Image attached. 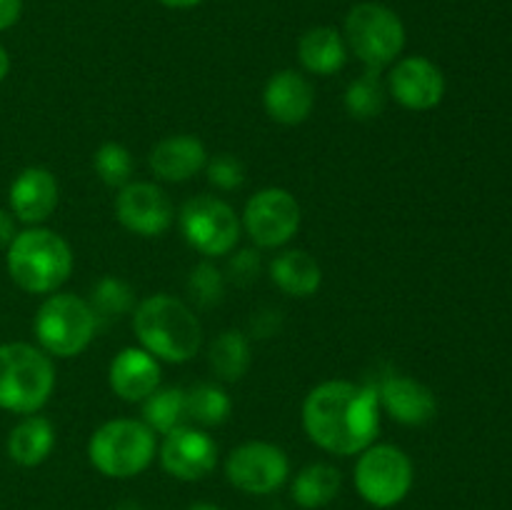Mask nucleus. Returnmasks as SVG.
Segmentation results:
<instances>
[{"mask_svg": "<svg viewBox=\"0 0 512 510\" xmlns=\"http://www.w3.org/2000/svg\"><path fill=\"white\" fill-rule=\"evenodd\" d=\"M133 328L143 350L165 363H188L203 345V328L193 310L173 295H150L138 303Z\"/></svg>", "mask_w": 512, "mask_h": 510, "instance_id": "nucleus-2", "label": "nucleus"}, {"mask_svg": "<svg viewBox=\"0 0 512 510\" xmlns=\"http://www.w3.org/2000/svg\"><path fill=\"white\" fill-rule=\"evenodd\" d=\"M180 230L190 248L208 258L228 255L240 240V220L225 200L215 195H195L185 200L178 215Z\"/></svg>", "mask_w": 512, "mask_h": 510, "instance_id": "nucleus-9", "label": "nucleus"}, {"mask_svg": "<svg viewBox=\"0 0 512 510\" xmlns=\"http://www.w3.org/2000/svg\"><path fill=\"white\" fill-rule=\"evenodd\" d=\"M230 270H233L235 278H238L240 283H248V280L258 278L260 273L258 253H253V250H243V253H238L233 258V263H230Z\"/></svg>", "mask_w": 512, "mask_h": 510, "instance_id": "nucleus-32", "label": "nucleus"}, {"mask_svg": "<svg viewBox=\"0 0 512 510\" xmlns=\"http://www.w3.org/2000/svg\"><path fill=\"white\" fill-rule=\"evenodd\" d=\"M210 368L220 380H240L250 368V343L240 330H225L210 345Z\"/></svg>", "mask_w": 512, "mask_h": 510, "instance_id": "nucleus-25", "label": "nucleus"}, {"mask_svg": "<svg viewBox=\"0 0 512 510\" xmlns=\"http://www.w3.org/2000/svg\"><path fill=\"white\" fill-rule=\"evenodd\" d=\"M245 233L260 248H280L300 228V205L283 188H265L248 200L243 213Z\"/></svg>", "mask_w": 512, "mask_h": 510, "instance_id": "nucleus-10", "label": "nucleus"}, {"mask_svg": "<svg viewBox=\"0 0 512 510\" xmlns=\"http://www.w3.org/2000/svg\"><path fill=\"white\" fill-rule=\"evenodd\" d=\"M23 13V0H0V33L13 28Z\"/></svg>", "mask_w": 512, "mask_h": 510, "instance_id": "nucleus-33", "label": "nucleus"}, {"mask_svg": "<svg viewBox=\"0 0 512 510\" xmlns=\"http://www.w3.org/2000/svg\"><path fill=\"white\" fill-rule=\"evenodd\" d=\"M378 403L385 413L403 425H425L438 413L435 393L408 375H385L378 385Z\"/></svg>", "mask_w": 512, "mask_h": 510, "instance_id": "nucleus-15", "label": "nucleus"}, {"mask_svg": "<svg viewBox=\"0 0 512 510\" xmlns=\"http://www.w3.org/2000/svg\"><path fill=\"white\" fill-rule=\"evenodd\" d=\"M355 488L365 503L393 508L413 488V463L395 445H370L355 465Z\"/></svg>", "mask_w": 512, "mask_h": 510, "instance_id": "nucleus-8", "label": "nucleus"}, {"mask_svg": "<svg viewBox=\"0 0 512 510\" xmlns=\"http://www.w3.org/2000/svg\"><path fill=\"white\" fill-rule=\"evenodd\" d=\"M390 95L408 110H430L440 105L445 95V75L433 60L423 55L403 58L395 63L388 80Z\"/></svg>", "mask_w": 512, "mask_h": 510, "instance_id": "nucleus-14", "label": "nucleus"}, {"mask_svg": "<svg viewBox=\"0 0 512 510\" xmlns=\"http://www.w3.org/2000/svg\"><path fill=\"white\" fill-rule=\"evenodd\" d=\"M58 208V180L48 168H25L10 185V213L15 220L38 225Z\"/></svg>", "mask_w": 512, "mask_h": 510, "instance_id": "nucleus-16", "label": "nucleus"}, {"mask_svg": "<svg viewBox=\"0 0 512 510\" xmlns=\"http://www.w3.org/2000/svg\"><path fill=\"white\" fill-rule=\"evenodd\" d=\"M303 428L318 448L335 455H355L375 443L380 430V403L375 385L328 380L308 393Z\"/></svg>", "mask_w": 512, "mask_h": 510, "instance_id": "nucleus-1", "label": "nucleus"}, {"mask_svg": "<svg viewBox=\"0 0 512 510\" xmlns=\"http://www.w3.org/2000/svg\"><path fill=\"white\" fill-rule=\"evenodd\" d=\"M133 290L125 280L113 278V275H105L103 280H98V285L93 288V310L95 315H108V318H118V315L128 313L133 308Z\"/></svg>", "mask_w": 512, "mask_h": 510, "instance_id": "nucleus-29", "label": "nucleus"}, {"mask_svg": "<svg viewBox=\"0 0 512 510\" xmlns=\"http://www.w3.org/2000/svg\"><path fill=\"white\" fill-rule=\"evenodd\" d=\"M340 483H343V478H340L338 468L328 463H313L295 475L293 500L300 508H323L338 495Z\"/></svg>", "mask_w": 512, "mask_h": 510, "instance_id": "nucleus-23", "label": "nucleus"}, {"mask_svg": "<svg viewBox=\"0 0 512 510\" xmlns=\"http://www.w3.org/2000/svg\"><path fill=\"white\" fill-rule=\"evenodd\" d=\"M115 215L125 230L158 238L173 225V203L155 183H128L115 198Z\"/></svg>", "mask_w": 512, "mask_h": 510, "instance_id": "nucleus-12", "label": "nucleus"}, {"mask_svg": "<svg viewBox=\"0 0 512 510\" xmlns=\"http://www.w3.org/2000/svg\"><path fill=\"white\" fill-rule=\"evenodd\" d=\"M270 278L285 295L308 298V295L318 293L320 283H323V270H320L318 260L305 250H285L270 263Z\"/></svg>", "mask_w": 512, "mask_h": 510, "instance_id": "nucleus-21", "label": "nucleus"}, {"mask_svg": "<svg viewBox=\"0 0 512 510\" xmlns=\"http://www.w3.org/2000/svg\"><path fill=\"white\" fill-rule=\"evenodd\" d=\"M160 463L173 478L200 480L213 473L218 463V445L205 430L183 425L165 435L160 445Z\"/></svg>", "mask_w": 512, "mask_h": 510, "instance_id": "nucleus-13", "label": "nucleus"}, {"mask_svg": "<svg viewBox=\"0 0 512 510\" xmlns=\"http://www.w3.org/2000/svg\"><path fill=\"white\" fill-rule=\"evenodd\" d=\"M15 218L13 213H8V210L0 208V248H8L10 243H13L15 238Z\"/></svg>", "mask_w": 512, "mask_h": 510, "instance_id": "nucleus-34", "label": "nucleus"}, {"mask_svg": "<svg viewBox=\"0 0 512 510\" xmlns=\"http://www.w3.org/2000/svg\"><path fill=\"white\" fill-rule=\"evenodd\" d=\"M98 325L93 305L73 293H53L35 313V338L40 350L55 358H73L90 345Z\"/></svg>", "mask_w": 512, "mask_h": 510, "instance_id": "nucleus-5", "label": "nucleus"}, {"mask_svg": "<svg viewBox=\"0 0 512 510\" xmlns=\"http://www.w3.org/2000/svg\"><path fill=\"white\" fill-rule=\"evenodd\" d=\"M208 180L220 190H235L245 183V165L235 155L220 153L205 163Z\"/></svg>", "mask_w": 512, "mask_h": 510, "instance_id": "nucleus-31", "label": "nucleus"}, {"mask_svg": "<svg viewBox=\"0 0 512 510\" xmlns=\"http://www.w3.org/2000/svg\"><path fill=\"white\" fill-rule=\"evenodd\" d=\"M155 455V433L143 420H108L93 433L88 458L108 478H133L143 473Z\"/></svg>", "mask_w": 512, "mask_h": 510, "instance_id": "nucleus-6", "label": "nucleus"}, {"mask_svg": "<svg viewBox=\"0 0 512 510\" xmlns=\"http://www.w3.org/2000/svg\"><path fill=\"white\" fill-rule=\"evenodd\" d=\"M150 170L168 183H185L208 163V150L195 135H170L150 150Z\"/></svg>", "mask_w": 512, "mask_h": 510, "instance_id": "nucleus-19", "label": "nucleus"}, {"mask_svg": "<svg viewBox=\"0 0 512 510\" xmlns=\"http://www.w3.org/2000/svg\"><path fill=\"white\" fill-rule=\"evenodd\" d=\"M263 103L275 123L300 125L313 113V85L305 75L295 73V70H280L265 85Z\"/></svg>", "mask_w": 512, "mask_h": 510, "instance_id": "nucleus-18", "label": "nucleus"}, {"mask_svg": "<svg viewBox=\"0 0 512 510\" xmlns=\"http://www.w3.org/2000/svg\"><path fill=\"white\" fill-rule=\"evenodd\" d=\"M8 273L20 290L33 295L58 293L73 273V250L68 240L48 228H28L8 245Z\"/></svg>", "mask_w": 512, "mask_h": 510, "instance_id": "nucleus-3", "label": "nucleus"}, {"mask_svg": "<svg viewBox=\"0 0 512 510\" xmlns=\"http://www.w3.org/2000/svg\"><path fill=\"white\" fill-rule=\"evenodd\" d=\"M163 5H168V8H178V10H185V8H195L198 3H203V0H160Z\"/></svg>", "mask_w": 512, "mask_h": 510, "instance_id": "nucleus-35", "label": "nucleus"}, {"mask_svg": "<svg viewBox=\"0 0 512 510\" xmlns=\"http://www.w3.org/2000/svg\"><path fill=\"white\" fill-rule=\"evenodd\" d=\"M8 73H10V55H8V50L0 45V83H3L5 75Z\"/></svg>", "mask_w": 512, "mask_h": 510, "instance_id": "nucleus-36", "label": "nucleus"}, {"mask_svg": "<svg viewBox=\"0 0 512 510\" xmlns=\"http://www.w3.org/2000/svg\"><path fill=\"white\" fill-rule=\"evenodd\" d=\"M300 63L313 75H333L348 60V45L333 28H310L298 45Z\"/></svg>", "mask_w": 512, "mask_h": 510, "instance_id": "nucleus-22", "label": "nucleus"}, {"mask_svg": "<svg viewBox=\"0 0 512 510\" xmlns=\"http://www.w3.org/2000/svg\"><path fill=\"white\" fill-rule=\"evenodd\" d=\"M188 510H220V508L213 503H195V505H190Z\"/></svg>", "mask_w": 512, "mask_h": 510, "instance_id": "nucleus-37", "label": "nucleus"}, {"mask_svg": "<svg viewBox=\"0 0 512 510\" xmlns=\"http://www.w3.org/2000/svg\"><path fill=\"white\" fill-rule=\"evenodd\" d=\"M55 388L53 360L30 343L0 345V408L33 415L50 400Z\"/></svg>", "mask_w": 512, "mask_h": 510, "instance_id": "nucleus-4", "label": "nucleus"}, {"mask_svg": "<svg viewBox=\"0 0 512 510\" xmlns=\"http://www.w3.org/2000/svg\"><path fill=\"white\" fill-rule=\"evenodd\" d=\"M55 445L53 423L43 415H25L8 435V455L23 468H35L43 463Z\"/></svg>", "mask_w": 512, "mask_h": 510, "instance_id": "nucleus-20", "label": "nucleus"}, {"mask_svg": "<svg viewBox=\"0 0 512 510\" xmlns=\"http://www.w3.org/2000/svg\"><path fill=\"white\" fill-rule=\"evenodd\" d=\"M95 173L110 188H125L133 175V155L120 143H103L95 150Z\"/></svg>", "mask_w": 512, "mask_h": 510, "instance_id": "nucleus-28", "label": "nucleus"}, {"mask_svg": "<svg viewBox=\"0 0 512 510\" xmlns=\"http://www.w3.org/2000/svg\"><path fill=\"white\" fill-rule=\"evenodd\" d=\"M118 510H143V508L135 503H123V505H118Z\"/></svg>", "mask_w": 512, "mask_h": 510, "instance_id": "nucleus-38", "label": "nucleus"}, {"mask_svg": "<svg viewBox=\"0 0 512 510\" xmlns=\"http://www.w3.org/2000/svg\"><path fill=\"white\" fill-rule=\"evenodd\" d=\"M345 108L358 120L378 118L385 108V85L380 80V73L368 70L358 80H353L345 90Z\"/></svg>", "mask_w": 512, "mask_h": 510, "instance_id": "nucleus-27", "label": "nucleus"}, {"mask_svg": "<svg viewBox=\"0 0 512 510\" xmlns=\"http://www.w3.org/2000/svg\"><path fill=\"white\" fill-rule=\"evenodd\" d=\"M108 380L118 398L128 403H143L160 388V363L148 350L123 348L110 363Z\"/></svg>", "mask_w": 512, "mask_h": 510, "instance_id": "nucleus-17", "label": "nucleus"}, {"mask_svg": "<svg viewBox=\"0 0 512 510\" xmlns=\"http://www.w3.org/2000/svg\"><path fill=\"white\" fill-rule=\"evenodd\" d=\"M185 405H188V420L205 428L225 423L233 410L230 395L215 383H198L185 390Z\"/></svg>", "mask_w": 512, "mask_h": 510, "instance_id": "nucleus-26", "label": "nucleus"}, {"mask_svg": "<svg viewBox=\"0 0 512 510\" xmlns=\"http://www.w3.org/2000/svg\"><path fill=\"white\" fill-rule=\"evenodd\" d=\"M345 38L350 50L368 70H380L393 63L405 48L403 20L378 3H360L345 18Z\"/></svg>", "mask_w": 512, "mask_h": 510, "instance_id": "nucleus-7", "label": "nucleus"}, {"mask_svg": "<svg viewBox=\"0 0 512 510\" xmlns=\"http://www.w3.org/2000/svg\"><path fill=\"white\" fill-rule=\"evenodd\" d=\"M143 423L153 433L168 435L175 428H183L188 420V405H185L183 388H158L143 400Z\"/></svg>", "mask_w": 512, "mask_h": 510, "instance_id": "nucleus-24", "label": "nucleus"}, {"mask_svg": "<svg viewBox=\"0 0 512 510\" xmlns=\"http://www.w3.org/2000/svg\"><path fill=\"white\" fill-rule=\"evenodd\" d=\"M225 475L238 490L250 495H268L288 480V455L273 443L253 440L243 443L230 453L225 463Z\"/></svg>", "mask_w": 512, "mask_h": 510, "instance_id": "nucleus-11", "label": "nucleus"}, {"mask_svg": "<svg viewBox=\"0 0 512 510\" xmlns=\"http://www.w3.org/2000/svg\"><path fill=\"white\" fill-rule=\"evenodd\" d=\"M188 288L200 305H213V303H220V298H223L225 280L215 265L200 263L195 265V270L190 273Z\"/></svg>", "mask_w": 512, "mask_h": 510, "instance_id": "nucleus-30", "label": "nucleus"}]
</instances>
